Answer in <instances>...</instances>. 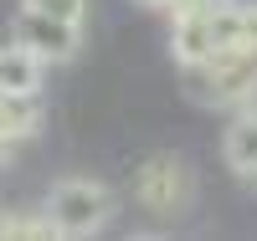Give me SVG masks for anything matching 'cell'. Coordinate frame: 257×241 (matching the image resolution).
<instances>
[{
	"instance_id": "6da1fadb",
	"label": "cell",
	"mask_w": 257,
	"mask_h": 241,
	"mask_svg": "<svg viewBox=\"0 0 257 241\" xmlns=\"http://www.w3.org/2000/svg\"><path fill=\"white\" fill-rule=\"evenodd\" d=\"M180 87L196 108L257 103V47H221L206 62H190V67H180Z\"/></svg>"
},
{
	"instance_id": "7a4b0ae2",
	"label": "cell",
	"mask_w": 257,
	"mask_h": 241,
	"mask_svg": "<svg viewBox=\"0 0 257 241\" xmlns=\"http://www.w3.org/2000/svg\"><path fill=\"white\" fill-rule=\"evenodd\" d=\"M52 215L57 236L67 241H82V236H98L103 226L113 221V190L103 180H88V174H67V180H57L47 205H41Z\"/></svg>"
},
{
	"instance_id": "3957f363",
	"label": "cell",
	"mask_w": 257,
	"mask_h": 241,
	"mask_svg": "<svg viewBox=\"0 0 257 241\" xmlns=\"http://www.w3.org/2000/svg\"><path fill=\"white\" fill-rule=\"evenodd\" d=\"M134 205L160 215V221H175L196 205V174L180 154H149L134 169Z\"/></svg>"
},
{
	"instance_id": "277c9868",
	"label": "cell",
	"mask_w": 257,
	"mask_h": 241,
	"mask_svg": "<svg viewBox=\"0 0 257 241\" xmlns=\"http://www.w3.org/2000/svg\"><path fill=\"white\" fill-rule=\"evenodd\" d=\"M11 41H21V47H31L41 62H57V67H62V62H72V57L82 52V26L21 6L16 21H11Z\"/></svg>"
},
{
	"instance_id": "5b68a950",
	"label": "cell",
	"mask_w": 257,
	"mask_h": 241,
	"mask_svg": "<svg viewBox=\"0 0 257 241\" xmlns=\"http://www.w3.org/2000/svg\"><path fill=\"white\" fill-rule=\"evenodd\" d=\"M221 159H226L231 174H242V180L257 174V103L237 108V118L226 123V134H221Z\"/></svg>"
},
{
	"instance_id": "8992f818",
	"label": "cell",
	"mask_w": 257,
	"mask_h": 241,
	"mask_svg": "<svg viewBox=\"0 0 257 241\" xmlns=\"http://www.w3.org/2000/svg\"><path fill=\"white\" fill-rule=\"evenodd\" d=\"M41 72H47V62H41L31 47H0V93L6 98H36L41 93Z\"/></svg>"
},
{
	"instance_id": "52a82bcc",
	"label": "cell",
	"mask_w": 257,
	"mask_h": 241,
	"mask_svg": "<svg viewBox=\"0 0 257 241\" xmlns=\"http://www.w3.org/2000/svg\"><path fill=\"white\" fill-rule=\"evenodd\" d=\"M21 6L47 11V16H57V21H72V26H82V21H88V0H21Z\"/></svg>"
},
{
	"instance_id": "ba28073f",
	"label": "cell",
	"mask_w": 257,
	"mask_h": 241,
	"mask_svg": "<svg viewBox=\"0 0 257 241\" xmlns=\"http://www.w3.org/2000/svg\"><path fill=\"white\" fill-rule=\"evenodd\" d=\"M237 47H257V11H237Z\"/></svg>"
},
{
	"instance_id": "9c48e42d",
	"label": "cell",
	"mask_w": 257,
	"mask_h": 241,
	"mask_svg": "<svg viewBox=\"0 0 257 241\" xmlns=\"http://www.w3.org/2000/svg\"><path fill=\"white\" fill-rule=\"evenodd\" d=\"M16 221H21V210H6V205H0V241H16Z\"/></svg>"
},
{
	"instance_id": "30bf717a",
	"label": "cell",
	"mask_w": 257,
	"mask_h": 241,
	"mask_svg": "<svg viewBox=\"0 0 257 241\" xmlns=\"http://www.w3.org/2000/svg\"><path fill=\"white\" fill-rule=\"evenodd\" d=\"M134 6H144V11H180L185 0H134Z\"/></svg>"
},
{
	"instance_id": "8fae6325",
	"label": "cell",
	"mask_w": 257,
	"mask_h": 241,
	"mask_svg": "<svg viewBox=\"0 0 257 241\" xmlns=\"http://www.w3.org/2000/svg\"><path fill=\"white\" fill-rule=\"evenodd\" d=\"M216 6H226V11H257V0H216Z\"/></svg>"
}]
</instances>
